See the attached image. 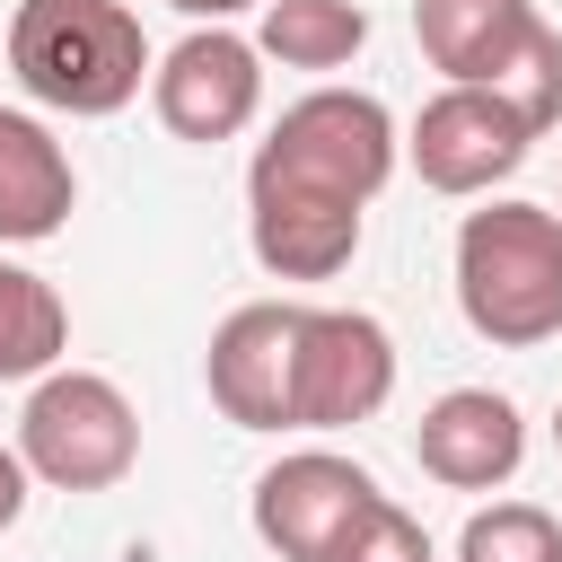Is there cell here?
Segmentation results:
<instances>
[{"mask_svg":"<svg viewBox=\"0 0 562 562\" xmlns=\"http://www.w3.org/2000/svg\"><path fill=\"white\" fill-rule=\"evenodd\" d=\"M457 307L483 342L536 351L562 334V211L483 202L457 228Z\"/></svg>","mask_w":562,"mask_h":562,"instance_id":"3","label":"cell"},{"mask_svg":"<svg viewBox=\"0 0 562 562\" xmlns=\"http://www.w3.org/2000/svg\"><path fill=\"white\" fill-rule=\"evenodd\" d=\"M369 211H334V202H290V193H246V246L272 281H334L360 255Z\"/></svg>","mask_w":562,"mask_h":562,"instance_id":"13","label":"cell"},{"mask_svg":"<svg viewBox=\"0 0 562 562\" xmlns=\"http://www.w3.org/2000/svg\"><path fill=\"white\" fill-rule=\"evenodd\" d=\"M26 483H35V474H26V457H18V448H0V536L26 518Z\"/></svg>","mask_w":562,"mask_h":562,"instance_id":"18","label":"cell"},{"mask_svg":"<svg viewBox=\"0 0 562 562\" xmlns=\"http://www.w3.org/2000/svg\"><path fill=\"white\" fill-rule=\"evenodd\" d=\"M553 448H562V413H553Z\"/></svg>","mask_w":562,"mask_h":562,"instance_id":"20","label":"cell"},{"mask_svg":"<svg viewBox=\"0 0 562 562\" xmlns=\"http://www.w3.org/2000/svg\"><path fill=\"white\" fill-rule=\"evenodd\" d=\"M70 211H79L70 149L53 140L44 114L0 105V246H44L70 228Z\"/></svg>","mask_w":562,"mask_h":562,"instance_id":"12","label":"cell"},{"mask_svg":"<svg viewBox=\"0 0 562 562\" xmlns=\"http://www.w3.org/2000/svg\"><path fill=\"white\" fill-rule=\"evenodd\" d=\"M413 35L439 79L501 88L536 123V140L562 123V35L536 0H413Z\"/></svg>","mask_w":562,"mask_h":562,"instance_id":"4","label":"cell"},{"mask_svg":"<svg viewBox=\"0 0 562 562\" xmlns=\"http://www.w3.org/2000/svg\"><path fill=\"white\" fill-rule=\"evenodd\" d=\"M9 70L44 114L97 123L140 97L158 53L123 0H18L9 9Z\"/></svg>","mask_w":562,"mask_h":562,"instance_id":"1","label":"cell"},{"mask_svg":"<svg viewBox=\"0 0 562 562\" xmlns=\"http://www.w3.org/2000/svg\"><path fill=\"white\" fill-rule=\"evenodd\" d=\"M404 132L369 88H307L299 105L272 114V132L255 140L246 193H290V202H334V211H369L378 184L395 176Z\"/></svg>","mask_w":562,"mask_h":562,"instance_id":"2","label":"cell"},{"mask_svg":"<svg viewBox=\"0 0 562 562\" xmlns=\"http://www.w3.org/2000/svg\"><path fill=\"white\" fill-rule=\"evenodd\" d=\"M413 457L430 483L448 492H501L518 465H527V422L509 395L492 386H448L422 422H413Z\"/></svg>","mask_w":562,"mask_h":562,"instance_id":"11","label":"cell"},{"mask_svg":"<svg viewBox=\"0 0 562 562\" xmlns=\"http://www.w3.org/2000/svg\"><path fill=\"white\" fill-rule=\"evenodd\" d=\"M457 562H562V518L536 501H492L465 518Z\"/></svg>","mask_w":562,"mask_h":562,"instance_id":"16","label":"cell"},{"mask_svg":"<svg viewBox=\"0 0 562 562\" xmlns=\"http://www.w3.org/2000/svg\"><path fill=\"white\" fill-rule=\"evenodd\" d=\"M395 395V334L369 307H307L299 325V430L378 422Z\"/></svg>","mask_w":562,"mask_h":562,"instance_id":"9","label":"cell"},{"mask_svg":"<svg viewBox=\"0 0 562 562\" xmlns=\"http://www.w3.org/2000/svg\"><path fill=\"white\" fill-rule=\"evenodd\" d=\"M167 9H184L193 26H228L237 9H263V0H167Z\"/></svg>","mask_w":562,"mask_h":562,"instance_id":"19","label":"cell"},{"mask_svg":"<svg viewBox=\"0 0 562 562\" xmlns=\"http://www.w3.org/2000/svg\"><path fill=\"white\" fill-rule=\"evenodd\" d=\"M369 501H378L369 465H351V457H334V448H290L281 465L255 474L246 518H255V536H263L281 562H334V544L351 536V518H360Z\"/></svg>","mask_w":562,"mask_h":562,"instance_id":"10","label":"cell"},{"mask_svg":"<svg viewBox=\"0 0 562 562\" xmlns=\"http://www.w3.org/2000/svg\"><path fill=\"white\" fill-rule=\"evenodd\" d=\"M61 351H70V307H61V290H53L44 272H26V263L0 255V386L61 369Z\"/></svg>","mask_w":562,"mask_h":562,"instance_id":"15","label":"cell"},{"mask_svg":"<svg viewBox=\"0 0 562 562\" xmlns=\"http://www.w3.org/2000/svg\"><path fill=\"white\" fill-rule=\"evenodd\" d=\"M369 44V9L360 0H263L255 53L281 70H342Z\"/></svg>","mask_w":562,"mask_h":562,"instance_id":"14","label":"cell"},{"mask_svg":"<svg viewBox=\"0 0 562 562\" xmlns=\"http://www.w3.org/2000/svg\"><path fill=\"white\" fill-rule=\"evenodd\" d=\"M299 325L307 307L290 299H255L220 316L202 351V386L237 430H299Z\"/></svg>","mask_w":562,"mask_h":562,"instance_id":"7","label":"cell"},{"mask_svg":"<svg viewBox=\"0 0 562 562\" xmlns=\"http://www.w3.org/2000/svg\"><path fill=\"white\" fill-rule=\"evenodd\" d=\"M18 457L53 492H114L140 465V413L97 369H44L18 413Z\"/></svg>","mask_w":562,"mask_h":562,"instance_id":"5","label":"cell"},{"mask_svg":"<svg viewBox=\"0 0 562 562\" xmlns=\"http://www.w3.org/2000/svg\"><path fill=\"white\" fill-rule=\"evenodd\" d=\"M334 562H430V527L404 509V501H369L360 518H351V536L334 544Z\"/></svg>","mask_w":562,"mask_h":562,"instance_id":"17","label":"cell"},{"mask_svg":"<svg viewBox=\"0 0 562 562\" xmlns=\"http://www.w3.org/2000/svg\"><path fill=\"white\" fill-rule=\"evenodd\" d=\"M527 149H536V123L501 88H457V79L404 132V158H413V176L430 193H492L501 176L527 167Z\"/></svg>","mask_w":562,"mask_h":562,"instance_id":"6","label":"cell"},{"mask_svg":"<svg viewBox=\"0 0 562 562\" xmlns=\"http://www.w3.org/2000/svg\"><path fill=\"white\" fill-rule=\"evenodd\" d=\"M149 105L176 140H237L255 114H263V53L228 26H193L184 44L158 53L149 70Z\"/></svg>","mask_w":562,"mask_h":562,"instance_id":"8","label":"cell"}]
</instances>
